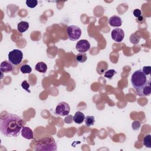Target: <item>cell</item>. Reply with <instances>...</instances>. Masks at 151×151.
<instances>
[{"label":"cell","mask_w":151,"mask_h":151,"mask_svg":"<svg viewBox=\"0 0 151 151\" xmlns=\"http://www.w3.org/2000/svg\"><path fill=\"white\" fill-rule=\"evenodd\" d=\"M24 124L25 122L20 116L8 113L0 119V130L6 137H17Z\"/></svg>","instance_id":"1"},{"label":"cell","mask_w":151,"mask_h":151,"mask_svg":"<svg viewBox=\"0 0 151 151\" xmlns=\"http://www.w3.org/2000/svg\"><path fill=\"white\" fill-rule=\"evenodd\" d=\"M57 149V145L53 137H45L38 140L35 144V150L55 151Z\"/></svg>","instance_id":"2"},{"label":"cell","mask_w":151,"mask_h":151,"mask_svg":"<svg viewBox=\"0 0 151 151\" xmlns=\"http://www.w3.org/2000/svg\"><path fill=\"white\" fill-rule=\"evenodd\" d=\"M147 81L146 76L143 73L142 70L135 71L132 75L131 83L135 91L138 90L145 86Z\"/></svg>","instance_id":"3"},{"label":"cell","mask_w":151,"mask_h":151,"mask_svg":"<svg viewBox=\"0 0 151 151\" xmlns=\"http://www.w3.org/2000/svg\"><path fill=\"white\" fill-rule=\"evenodd\" d=\"M23 58V54L22 51L18 49H14L10 51L8 54V60L9 61L15 65H18L22 61Z\"/></svg>","instance_id":"4"},{"label":"cell","mask_w":151,"mask_h":151,"mask_svg":"<svg viewBox=\"0 0 151 151\" xmlns=\"http://www.w3.org/2000/svg\"><path fill=\"white\" fill-rule=\"evenodd\" d=\"M68 37L71 41H76L81 35V29L76 25H70L66 29Z\"/></svg>","instance_id":"5"},{"label":"cell","mask_w":151,"mask_h":151,"mask_svg":"<svg viewBox=\"0 0 151 151\" xmlns=\"http://www.w3.org/2000/svg\"><path fill=\"white\" fill-rule=\"evenodd\" d=\"M70 111V107L66 102H60L56 106L55 113L61 116H68Z\"/></svg>","instance_id":"6"},{"label":"cell","mask_w":151,"mask_h":151,"mask_svg":"<svg viewBox=\"0 0 151 151\" xmlns=\"http://www.w3.org/2000/svg\"><path fill=\"white\" fill-rule=\"evenodd\" d=\"M137 94L140 97L149 96L151 93V83L150 80H147L146 84L142 87L140 89L136 91Z\"/></svg>","instance_id":"7"},{"label":"cell","mask_w":151,"mask_h":151,"mask_svg":"<svg viewBox=\"0 0 151 151\" xmlns=\"http://www.w3.org/2000/svg\"><path fill=\"white\" fill-rule=\"evenodd\" d=\"M111 36L112 39L117 42H120L123 41L124 37V31L119 28H114L111 31Z\"/></svg>","instance_id":"8"},{"label":"cell","mask_w":151,"mask_h":151,"mask_svg":"<svg viewBox=\"0 0 151 151\" xmlns=\"http://www.w3.org/2000/svg\"><path fill=\"white\" fill-rule=\"evenodd\" d=\"M76 50L81 53H85L90 48V44L86 40H81L78 41L76 46Z\"/></svg>","instance_id":"9"},{"label":"cell","mask_w":151,"mask_h":151,"mask_svg":"<svg viewBox=\"0 0 151 151\" xmlns=\"http://www.w3.org/2000/svg\"><path fill=\"white\" fill-rule=\"evenodd\" d=\"M109 24L111 27H119L122 25V21L120 17L117 15H113L109 19Z\"/></svg>","instance_id":"10"},{"label":"cell","mask_w":151,"mask_h":151,"mask_svg":"<svg viewBox=\"0 0 151 151\" xmlns=\"http://www.w3.org/2000/svg\"><path fill=\"white\" fill-rule=\"evenodd\" d=\"M22 136L26 139H34V135H33V132L32 130L28 127L24 126L21 131Z\"/></svg>","instance_id":"11"},{"label":"cell","mask_w":151,"mask_h":151,"mask_svg":"<svg viewBox=\"0 0 151 151\" xmlns=\"http://www.w3.org/2000/svg\"><path fill=\"white\" fill-rule=\"evenodd\" d=\"M13 70V66L11 63L8 61H4L1 63L0 71L1 73H9Z\"/></svg>","instance_id":"12"},{"label":"cell","mask_w":151,"mask_h":151,"mask_svg":"<svg viewBox=\"0 0 151 151\" xmlns=\"http://www.w3.org/2000/svg\"><path fill=\"white\" fill-rule=\"evenodd\" d=\"M84 119H85L84 114L82 112H81L80 111H78L76 112L75 114L73 117V121L75 123H77V124L82 123L84 122Z\"/></svg>","instance_id":"13"},{"label":"cell","mask_w":151,"mask_h":151,"mask_svg":"<svg viewBox=\"0 0 151 151\" xmlns=\"http://www.w3.org/2000/svg\"><path fill=\"white\" fill-rule=\"evenodd\" d=\"M28 28H29V24L27 21H22L19 22L17 25L18 31L21 33L25 32L28 29Z\"/></svg>","instance_id":"14"},{"label":"cell","mask_w":151,"mask_h":151,"mask_svg":"<svg viewBox=\"0 0 151 151\" xmlns=\"http://www.w3.org/2000/svg\"><path fill=\"white\" fill-rule=\"evenodd\" d=\"M35 70L40 73H44L47 70V65L43 62H39L35 65Z\"/></svg>","instance_id":"15"},{"label":"cell","mask_w":151,"mask_h":151,"mask_svg":"<svg viewBox=\"0 0 151 151\" xmlns=\"http://www.w3.org/2000/svg\"><path fill=\"white\" fill-rule=\"evenodd\" d=\"M76 60L79 62V63H84L85 62L87 59V54L86 53H81V52H80L78 53V54L76 55Z\"/></svg>","instance_id":"16"},{"label":"cell","mask_w":151,"mask_h":151,"mask_svg":"<svg viewBox=\"0 0 151 151\" xmlns=\"http://www.w3.org/2000/svg\"><path fill=\"white\" fill-rule=\"evenodd\" d=\"M84 120H85L86 125L87 127H90V126L93 125L95 122L94 117L93 116H87L85 117Z\"/></svg>","instance_id":"17"},{"label":"cell","mask_w":151,"mask_h":151,"mask_svg":"<svg viewBox=\"0 0 151 151\" xmlns=\"http://www.w3.org/2000/svg\"><path fill=\"white\" fill-rule=\"evenodd\" d=\"M150 139H151V135L150 134H147L146 135L143 140V144L144 146H145L146 147L150 148L151 147V142H150Z\"/></svg>","instance_id":"18"},{"label":"cell","mask_w":151,"mask_h":151,"mask_svg":"<svg viewBox=\"0 0 151 151\" xmlns=\"http://www.w3.org/2000/svg\"><path fill=\"white\" fill-rule=\"evenodd\" d=\"M20 71L23 74H29L32 71V68L29 65L24 64L20 67Z\"/></svg>","instance_id":"19"},{"label":"cell","mask_w":151,"mask_h":151,"mask_svg":"<svg viewBox=\"0 0 151 151\" xmlns=\"http://www.w3.org/2000/svg\"><path fill=\"white\" fill-rule=\"evenodd\" d=\"M116 74V71L113 70V69H110V70H107L104 74V76L106 78H109V79H111L112 77Z\"/></svg>","instance_id":"20"},{"label":"cell","mask_w":151,"mask_h":151,"mask_svg":"<svg viewBox=\"0 0 151 151\" xmlns=\"http://www.w3.org/2000/svg\"><path fill=\"white\" fill-rule=\"evenodd\" d=\"M38 4V1L37 0H27L26 1V5L28 7L33 8H35Z\"/></svg>","instance_id":"21"},{"label":"cell","mask_w":151,"mask_h":151,"mask_svg":"<svg viewBox=\"0 0 151 151\" xmlns=\"http://www.w3.org/2000/svg\"><path fill=\"white\" fill-rule=\"evenodd\" d=\"M139 40H140V38H139V37H137L136 34H132V35H130V42H131L132 44H137L139 43Z\"/></svg>","instance_id":"22"},{"label":"cell","mask_w":151,"mask_h":151,"mask_svg":"<svg viewBox=\"0 0 151 151\" xmlns=\"http://www.w3.org/2000/svg\"><path fill=\"white\" fill-rule=\"evenodd\" d=\"M29 84L26 81V80H24L22 83H21V87H22V88H24V90H25L27 92L30 93L31 91L29 90Z\"/></svg>","instance_id":"23"},{"label":"cell","mask_w":151,"mask_h":151,"mask_svg":"<svg viewBox=\"0 0 151 151\" xmlns=\"http://www.w3.org/2000/svg\"><path fill=\"white\" fill-rule=\"evenodd\" d=\"M142 71L146 76L149 75L150 73V71H151V67H150V66H145L143 67Z\"/></svg>","instance_id":"24"},{"label":"cell","mask_w":151,"mask_h":151,"mask_svg":"<svg viewBox=\"0 0 151 151\" xmlns=\"http://www.w3.org/2000/svg\"><path fill=\"white\" fill-rule=\"evenodd\" d=\"M133 15L136 18H138L139 17L141 16L142 15V12L140 9H135L134 11H133Z\"/></svg>","instance_id":"25"},{"label":"cell","mask_w":151,"mask_h":151,"mask_svg":"<svg viewBox=\"0 0 151 151\" xmlns=\"http://www.w3.org/2000/svg\"><path fill=\"white\" fill-rule=\"evenodd\" d=\"M72 118L73 117L71 116H68L66 119H65L64 122L67 123H71L72 121Z\"/></svg>","instance_id":"26"},{"label":"cell","mask_w":151,"mask_h":151,"mask_svg":"<svg viewBox=\"0 0 151 151\" xmlns=\"http://www.w3.org/2000/svg\"><path fill=\"white\" fill-rule=\"evenodd\" d=\"M144 20V18H143V17L142 16V15H141V16H140V17H139L138 18H137V21L138 22H139V21H143Z\"/></svg>","instance_id":"27"}]
</instances>
